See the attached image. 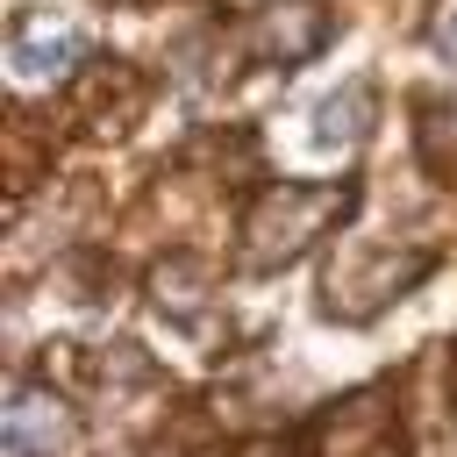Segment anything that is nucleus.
Masks as SVG:
<instances>
[{
	"label": "nucleus",
	"mask_w": 457,
	"mask_h": 457,
	"mask_svg": "<svg viewBox=\"0 0 457 457\" xmlns=\"http://www.w3.org/2000/svg\"><path fill=\"white\" fill-rule=\"evenodd\" d=\"M343 207H350V186H271L243 221V236H250L243 257L257 271H271V264L300 257L328 221H343Z\"/></svg>",
	"instance_id": "f257e3e1"
},
{
	"label": "nucleus",
	"mask_w": 457,
	"mask_h": 457,
	"mask_svg": "<svg viewBox=\"0 0 457 457\" xmlns=\"http://www.w3.org/2000/svg\"><path fill=\"white\" fill-rule=\"evenodd\" d=\"M86 57V36L71 21H50V14H21L14 21V43H7V64L14 79H57Z\"/></svg>",
	"instance_id": "f03ea898"
},
{
	"label": "nucleus",
	"mask_w": 457,
	"mask_h": 457,
	"mask_svg": "<svg viewBox=\"0 0 457 457\" xmlns=\"http://www.w3.org/2000/svg\"><path fill=\"white\" fill-rule=\"evenodd\" d=\"M7 457H71V414L50 393L14 386V400H7Z\"/></svg>",
	"instance_id": "7ed1b4c3"
},
{
	"label": "nucleus",
	"mask_w": 457,
	"mask_h": 457,
	"mask_svg": "<svg viewBox=\"0 0 457 457\" xmlns=\"http://www.w3.org/2000/svg\"><path fill=\"white\" fill-rule=\"evenodd\" d=\"M250 36H257V50H264L271 64H300V57H314V50L328 43V21H321L314 7H300V0H286V7H264Z\"/></svg>",
	"instance_id": "20e7f679"
},
{
	"label": "nucleus",
	"mask_w": 457,
	"mask_h": 457,
	"mask_svg": "<svg viewBox=\"0 0 457 457\" xmlns=\"http://www.w3.org/2000/svg\"><path fill=\"white\" fill-rule=\"evenodd\" d=\"M443 50L457 57V0H450V14H443Z\"/></svg>",
	"instance_id": "39448f33"
}]
</instances>
